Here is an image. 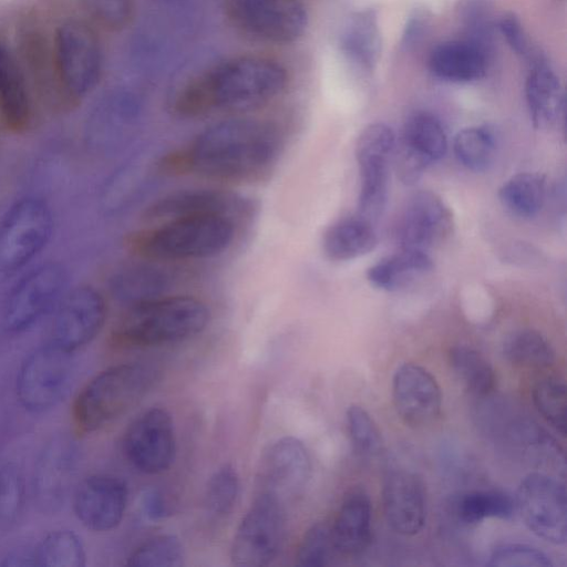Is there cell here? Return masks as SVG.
Returning a JSON list of instances; mask_svg holds the SVG:
<instances>
[{"mask_svg": "<svg viewBox=\"0 0 567 567\" xmlns=\"http://www.w3.org/2000/svg\"><path fill=\"white\" fill-rule=\"evenodd\" d=\"M90 16L110 30L125 28L134 13L133 0H82Z\"/></svg>", "mask_w": 567, "mask_h": 567, "instance_id": "47", "label": "cell"}, {"mask_svg": "<svg viewBox=\"0 0 567 567\" xmlns=\"http://www.w3.org/2000/svg\"><path fill=\"white\" fill-rule=\"evenodd\" d=\"M157 368L146 362L121 363L95 375L78 394L73 420L82 432H94L138 403L155 385Z\"/></svg>", "mask_w": 567, "mask_h": 567, "instance_id": "5", "label": "cell"}, {"mask_svg": "<svg viewBox=\"0 0 567 567\" xmlns=\"http://www.w3.org/2000/svg\"><path fill=\"white\" fill-rule=\"evenodd\" d=\"M0 111L7 126L23 132L31 122V103L14 55L0 38Z\"/></svg>", "mask_w": 567, "mask_h": 567, "instance_id": "28", "label": "cell"}, {"mask_svg": "<svg viewBox=\"0 0 567 567\" xmlns=\"http://www.w3.org/2000/svg\"><path fill=\"white\" fill-rule=\"evenodd\" d=\"M287 82L286 70L276 61L243 56L214 66L187 83L174 107L184 116L212 110L247 111L276 97Z\"/></svg>", "mask_w": 567, "mask_h": 567, "instance_id": "2", "label": "cell"}, {"mask_svg": "<svg viewBox=\"0 0 567 567\" xmlns=\"http://www.w3.org/2000/svg\"><path fill=\"white\" fill-rule=\"evenodd\" d=\"M454 217L446 203L434 192L420 190L406 202L396 226L403 249L426 251L445 241L453 233Z\"/></svg>", "mask_w": 567, "mask_h": 567, "instance_id": "18", "label": "cell"}, {"mask_svg": "<svg viewBox=\"0 0 567 567\" xmlns=\"http://www.w3.org/2000/svg\"><path fill=\"white\" fill-rule=\"evenodd\" d=\"M239 494V476L231 464H224L208 480L204 506L207 514L217 519L228 516Z\"/></svg>", "mask_w": 567, "mask_h": 567, "instance_id": "38", "label": "cell"}, {"mask_svg": "<svg viewBox=\"0 0 567 567\" xmlns=\"http://www.w3.org/2000/svg\"><path fill=\"white\" fill-rule=\"evenodd\" d=\"M64 266L47 261L27 271L10 289L3 307V326L9 332H23L53 312L68 291Z\"/></svg>", "mask_w": 567, "mask_h": 567, "instance_id": "7", "label": "cell"}, {"mask_svg": "<svg viewBox=\"0 0 567 567\" xmlns=\"http://www.w3.org/2000/svg\"><path fill=\"white\" fill-rule=\"evenodd\" d=\"M460 19L466 33V40L474 42L488 52L492 44L491 12L484 0H463L461 2Z\"/></svg>", "mask_w": 567, "mask_h": 567, "instance_id": "43", "label": "cell"}, {"mask_svg": "<svg viewBox=\"0 0 567 567\" xmlns=\"http://www.w3.org/2000/svg\"><path fill=\"white\" fill-rule=\"evenodd\" d=\"M340 47L358 68L364 71L375 68L381 56L382 39L374 9H362L348 18L340 34Z\"/></svg>", "mask_w": 567, "mask_h": 567, "instance_id": "27", "label": "cell"}, {"mask_svg": "<svg viewBox=\"0 0 567 567\" xmlns=\"http://www.w3.org/2000/svg\"><path fill=\"white\" fill-rule=\"evenodd\" d=\"M525 96L536 127L546 128L565 121L564 91L546 60L529 66L525 82Z\"/></svg>", "mask_w": 567, "mask_h": 567, "instance_id": "26", "label": "cell"}, {"mask_svg": "<svg viewBox=\"0 0 567 567\" xmlns=\"http://www.w3.org/2000/svg\"><path fill=\"white\" fill-rule=\"evenodd\" d=\"M107 308L102 293L90 285L68 289L53 311L52 341L74 352L102 330Z\"/></svg>", "mask_w": 567, "mask_h": 567, "instance_id": "16", "label": "cell"}, {"mask_svg": "<svg viewBox=\"0 0 567 567\" xmlns=\"http://www.w3.org/2000/svg\"><path fill=\"white\" fill-rule=\"evenodd\" d=\"M487 55V51L472 41L450 40L433 48L429 66L439 79L454 83H468L485 75Z\"/></svg>", "mask_w": 567, "mask_h": 567, "instance_id": "24", "label": "cell"}, {"mask_svg": "<svg viewBox=\"0 0 567 567\" xmlns=\"http://www.w3.org/2000/svg\"><path fill=\"white\" fill-rule=\"evenodd\" d=\"M56 61L65 91L75 99L86 96L99 83L102 55L94 32L79 21L64 22L56 32Z\"/></svg>", "mask_w": 567, "mask_h": 567, "instance_id": "12", "label": "cell"}, {"mask_svg": "<svg viewBox=\"0 0 567 567\" xmlns=\"http://www.w3.org/2000/svg\"><path fill=\"white\" fill-rule=\"evenodd\" d=\"M128 499L126 483L110 474H94L74 491L73 509L79 520L94 532H107L120 525Z\"/></svg>", "mask_w": 567, "mask_h": 567, "instance_id": "19", "label": "cell"}, {"mask_svg": "<svg viewBox=\"0 0 567 567\" xmlns=\"http://www.w3.org/2000/svg\"><path fill=\"white\" fill-rule=\"evenodd\" d=\"M54 216L38 195L17 199L0 219V270L13 274L37 258L49 245Z\"/></svg>", "mask_w": 567, "mask_h": 567, "instance_id": "6", "label": "cell"}, {"mask_svg": "<svg viewBox=\"0 0 567 567\" xmlns=\"http://www.w3.org/2000/svg\"><path fill=\"white\" fill-rule=\"evenodd\" d=\"M72 353L52 340L33 350L21 364L17 396L30 412H44L68 392L73 374Z\"/></svg>", "mask_w": 567, "mask_h": 567, "instance_id": "9", "label": "cell"}, {"mask_svg": "<svg viewBox=\"0 0 567 567\" xmlns=\"http://www.w3.org/2000/svg\"><path fill=\"white\" fill-rule=\"evenodd\" d=\"M392 398L396 413L411 427L427 426L441 413L442 393L435 378L415 363L398 367L392 379Z\"/></svg>", "mask_w": 567, "mask_h": 567, "instance_id": "20", "label": "cell"}, {"mask_svg": "<svg viewBox=\"0 0 567 567\" xmlns=\"http://www.w3.org/2000/svg\"><path fill=\"white\" fill-rule=\"evenodd\" d=\"M330 528L334 548L340 554L358 555L369 547L371 502L363 489L354 488L347 494Z\"/></svg>", "mask_w": 567, "mask_h": 567, "instance_id": "25", "label": "cell"}, {"mask_svg": "<svg viewBox=\"0 0 567 567\" xmlns=\"http://www.w3.org/2000/svg\"><path fill=\"white\" fill-rule=\"evenodd\" d=\"M209 310L189 296L155 297L131 305L114 337L124 344L155 347L188 340L203 332Z\"/></svg>", "mask_w": 567, "mask_h": 567, "instance_id": "4", "label": "cell"}, {"mask_svg": "<svg viewBox=\"0 0 567 567\" xmlns=\"http://www.w3.org/2000/svg\"><path fill=\"white\" fill-rule=\"evenodd\" d=\"M237 199L214 189H190L171 194L153 203L145 212L146 221L159 224L167 220L197 216L220 215L229 217ZM230 218V217H229Z\"/></svg>", "mask_w": 567, "mask_h": 567, "instance_id": "23", "label": "cell"}, {"mask_svg": "<svg viewBox=\"0 0 567 567\" xmlns=\"http://www.w3.org/2000/svg\"><path fill=\"white\" fill-rule=\"evenodd\" d=\"M38 566L83 567L85 550L80 537L72 530L59 529L48 534L35 548Z\"/></svg>", "mask_w": 567, "mask_h": 567, "instance_id": "36", "label": "cell"}, {"mask_svg": "<svg viewBox=\"0 0 567 567\" xmlns=\"http://www.w3.org/2000/svg\"><path fill=\"white\" fill-rule=\"evenodd\" d=\"M132 111V102L125 96L113 95L102 101L87 120L89 143L94 147L107 145L128 123Z\"/></svg>", "mask_w": 567, "mask_h": 567, "instance_id": "34", "label": "cell"}, {"mask_svg": "<svg viewBox=\"0 0 567 567\" xmlns=\"http://www.w3.org/2000/svg\"><path fill=\"white\" fill-rule=\"evenodd\" d=\"M433 269V260L426 251L403 249L381 259L367 271L368 281L375 288L394 291Z\"/></svg>", "mask_w": 567, "mask_h": 567, "instance_id": "30", "label": "cell"}, {"mask_svg": "<svg viewBox=\"0 0 567 567\" xmlns=\"http://www.w3.org/2000/svg\"><path fill=\"white\" fill-rule=\"evenodd\" d=\"M527 528L555 545L567 540V494L563 482L540 472L526 475L514 497Z\"/></svg>", "mask_w": 567, "mask_h": 567, "instance_id": "11", "label": "cell"}, {"mask_svg": "<svg viewBox=\"0 0 567 567\" xmlns=\"http://www.w3.org/2000/svg\"><path fill=\"white\" fill-rule=\"evenodd\" d=\"M234 224L220 215H197L154 225L128 237V249L150 261H179L216 256L233 241Z\"/></svg>", "mask_w": 567, "mask_h": 567, "instance_id": "3", "label": "cell"}, {"mask_svg": "<svg viewBox=\"0 0 567 567\" xmlns=\"http://www.w3.org/2000/svg\"><path fill=\"white\" fill-rule=\"evenodd\" d=\"M515 512L514 498L499 489L467 492L455 504L456 516L465 524H477L487 518L509 519Z\"/></svg>", "mask_w": 567, "mask_h": 567, "instance_id": "33", "label": "cell"}, {"mask_svg": "<svg viewBox=\"0 0 567 567\" xmlns=\"http://www.w3.org/2000/svg\"><path fill=\"white\" fill-rule=\"evenodd\" d=\"M229 16L246 33L275 43L298 39L308 19L302 0H231Z\"/></svg>", "mask_w": 567, "mask_h": 567, "instance_id": "14", "label": "cell"}, {"mask_svg": "<svg viewBox=\"0 0 567 567\" xmlns=\"http://www.w3.org/2000/svg\"><path fill=\"white\" fill-rule=\"evenodd\" d=\"M377 244L373 224L358 215L334 223L327 229L322 240L324 254L336 261L367 255Z\"/></svg>", "mask_w": 567, "mask_h": 567, "instance_id": "29", "label": "cell"}, {"mask_svg": "<svg viewBox=\"0 0 567 567\" xmlns=\"http://www.w3.org/2000/svg\"><path fill=\"white\" fill-rule=\"evenodd\" d=\"M395 135L384 123L365 126L355 145L360 192L357 215L374 224L388 200L389 164L395 146Z\"/></svg>", "mask_w": 567, "mask_h": 567, "instance_id": "10", "label": "cell"}, {"mask_svg": "<svg viewBox=\"0 0 567 567\" xmlns=\"http://www.w3.org/2000/svg\"><path fill=\"white\" fill-rule=\"evenodd\" d=\"M337 553L331 528L324 523H316L305 533L297 553L296 565L300 567H323L331 564Z\"/></svg>", "mask_w": 567, "mask_h": 567, "instance_id": "42", "label": "cell"}, {"mask_svg": "<svg viewBox=\"0 0 567 567\" xmlns=\"http://www.w3.org/2000/svg\"><path fill=\"white\" fill-rule=\"evenodd\" d=\"M78 464L75 442L59 435L41 452L34 468L33 488L39 506L54 512L64 503Z\"/></svg>", "mask_w": 567, "mask_h": 567, "instance_id": "22", "label": "cell"}, {"mask_svg": "<svg viewBox=\"0 0 567 567\" xmlns=\"http://www.w3.org/2000/svg\"><path fill=\"white\" fill-rule=\"evenodd\" d=\"M311 474V460L305 444L285 436L262 453L256 475V494H266L285 505L303 492Z\"/></svg>", "mask_w": 567, "mask_h": 567, "instance_id": "13", "label": "cell"}, {"mask_svg": "<svg viewBox=\"0 0 567 567\" xmlns=\"http://www.w3.org/2000/svg\"><path fill=\"white\" fill-rule=\"evenodd\" d=\"M286 506L269 495H255L233 539L234 566L265 567L277 558L285 538Z\"/></svg>", "mask_w": 567, "mask_h": 567, "instance_id": "8", "label": "cell"}, {"mask_svg": "<svg viewBox=\"0 0 567 567\" xmlns=\"http://www.w3.org/2000/svg\"><path fill=\"white\" fill-rule=\"evenodd\" d=\"M163 277L157 269L143 267L132 269L122 276L118 281V290L122 298L130 301V306L159 297L157 290L162 286Z\"/></svg>", "mask_w": 567, "mask_h": 567, "instance_id": "46", "label": "cell"}, {"mask_svg": "<svg viewBox=\"0 0 567 567\" xmlns=\"http://www.w3.org/2000/svg\"><path fill=\"white\" fill-rule=\"evenodd\" d=\"M347 424L353 452L358 456L371 460L382 454L381 432L364 409L357 404L350 405L347 410Z\"/></svg>", "mask_w": 567, "mask_h": 567, "instance_id": "41", "label": "cell"}, {"mask_svg": "<svg viewBox=\"0 0 567 567\" xmlns=\"http://www.w3.org/2000/svg\"><path fill=\"white\" fill-rule=\"evenodd\" d=\"M183 545L175 535H158L138 546L127 558L131 567H181L184 565Z\"/></svg>", "mask_w": 567, "mask_h": 567, "instance_id": "39", "label": "cell"}, {"mask_svg": "<svg viewBox=\"0 0 567 567\" xmlns=\"http://www.w3.org/2000/svg\"><path fill=\"white\" fill-rule=\"evenodd\" d=\"M130 463L144 474L167 471L176 454L174 422L162 408L143 412L127 427L123 441Z\"/></svg>", "mask_w": 567, "mask_h": 567, "instance_id": "15", "label": "cell"}, {"mask_svg": "<svg viewBox=\"0 0 567 567\" xmlns=\"http://www.w3.org/2000/svg\"><path fill=\"white\" fill-rule=\"evenodd\" d=\"M450 363L468 392L486 396L494 389L495 374L491 363L476 349L460 344L451 348Z\"/></svg>", "mask_w": 567, "mask_h": 567, "instance_id": "35", "label": "cell"}, {"mask_svg": "<svg viewBox=\"0 0 567 567\" xmlns=\"http://www.w3.org/2000/svg\"><path fill=\"white\" fill-rule=\"evenodd\" d=\"M501 33L512 50L529 66L546 60L526 33L520 20L514 13L504 14L498 21Z\"/></svg>", "mask_w": 567, "mask_h": 567, "instance_id": "48", "label": "cell"}, {"mask_svg": "<svg viewBox=\"0 0 567 567\" xmlns=\"http://www.w3.org/2000/svg\"><path fill=\"white\" fill-rule=\"evenodd\" d=\"M382 504L389 526L398 534H419L426 520L425 486L411 471L394 468L382 482Z\"/></svg>", "mask_w": 567, "mask_h": 567, "instance_id": "21", "label": "cell"}, {"mask_svg": "<svg viewBox=\"0 0 567 567\" xmlns=\"http://www.w3.org/2000/svg\"><path fill=\"white\" fill-rule=\"evenodd\" d=\"M446 151L447 135L441 121L432 113L414 112L406 118L401 140L394 146L398 176L405 184L415 183Z\"/></svg>", "mask_w": 567, "mask_h": 567, "instance_id": "17", "label": "cell"}, {"mask_svg": "<svg viewBox=\"0 0 567 567\" xmlns=\"http://www.w3.org/2000/svg\"><path fill=\"white\" fill-rule=\"evenodd\" d=\"M429 24V14L423 9H416L406 20L402 34V45L410 48L415 45L423 37Z\"/></svg>", "mask_w": 567, "mask_h": 567, "instance_id": "50", "label": "cell"}, {"mask_svg": "<svg viewBox=\"0 0 567 567\" xmlns=\"http://www.w3.org/2000/svg\"><path fill=\"white\" fill-rule=\"evenodd\" d=\"M489 567H553L540 549L526 544H504L496 547L486 563Z\"/></svg>", "mask_w": 567, "mask_h": 567, "instance_id": "45", "label": "cell"}, {"mask_svg": "<svg viewBox=\"0 0 567 567\" xmlns=\"http://www.w3.org/2000/svg\"><path fill=\"white\" fill-rule=\"evenodd\" d=\"M546 196V179L542 174L523 172L513 175L498 190L502 205L513 215L530 218L542 209Z\"/></svg>", "mask_w": 567, "mask_h": 567, "instance_id": "31", "label": "cell"}, {"mask_svg": "<svg viewBox=\"0 0 567 567\" xmlns=\"http://www.w3.org/2000/svg\"><path fill=\"white\" fill-rule=\"evenodd\" d=\"M502 354L511 364L526 369H545L555 362V350L539 331L518 329L503 341Z\"/></svg>", "mask_w": 567, "mask_h": 567, "instance_id": "32", "label": "cell"}, {"mask_svg": "<svg viewBox=\"0 0 567 567\" xmlns=\"http://www.w3.org/2000/svg\"><path fill=\"white\" fill-rule=\"evenodd\" d=\"M142 507L145 515L152 520L165 518L172 514L171 505L158 489H147L142 496Z\"/></svg>", "mask_w": 567, "mask_h": 567, "instance_id": "49", "label": "cell"}, {"mask_svg": "<svg viewBox=\"0 0 567 567\" xmlns=\"http://www.w3.org/2000/svg\"><path fill=\"white\" fill-rule=\"evenodd\" d=\"M533 400L542 416L564 436L567 429L565 381L557 377L540 379L533 389Z\"/></svg>", "mask_w": 567, "mask_h": 567, "instance_id": "40", "label": "cell"}, {"mask_svg": "<svg viewBox=\"0 0 567 567\" xmlns=\"http://www.w3.org/2000/svg\"><path fill=\"white\" fill-rule=\"evenodd\" d=\"M1 566H14V567H27V566H38L35 549H16L8 553L2 561Z\"/></svg>", "mask_w": 567, "mask_h": 567, "instance_id": "51", "label": "cell"}, {"mask_svg": "<svg viewBox=\"0 0 567 567\" xmlns=\"http://www.w3.org/2000/svg\"><path fill=\"white\" fill-rule=\"evenodd\" d=\"M496 142L494 134L485 126H471L457 132L453 151L457 161L467 169L481 172L492 163Z\"/></svg>", "mask_w": 567, "mask_h": 567, "instance_id": "37", "label": "cell"}, {"mask_svg": "<svg viewBox=\"0 0 567 567\" xmlns=\"http://www.w3.org/2000/svg\"><path fill=\"white\" fill-rule=\"evenodd\" d=\"M24 503V481L14 463L0 468V520L9 523L17 519Z\"/></svg>", "mask_w": 567, "mask_h": 567, "instance_id": "44", "label": "cell"}, {"mask_svg": "<svg viewBox=\"0 0 567 567\" xmlns=\"http://www.w3.org/2000/svg\"><path fill=\"white\" fill-rule=\"evenodd\" d=\"M280 137L275 126L255 118H228L200 132L192 143L163 157L167 173H194L224 182L257 179L275 163Z\"/></svg>", "mask_w": 567, "mask_h": 567, "instance_id": "1", "label": "cell"}]
</instances>
